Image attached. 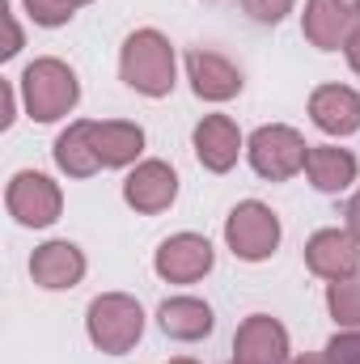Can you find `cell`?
I'll return each mask as SVG.
<instances>
[{
	"label": "cell",
	"mask_w": 360,
	"mask_h": 364,
	"mask_svg": "<svg viewBox=\"0 0 360 364\" xmlns=\"http://www.w3.org/2000/svg\"><path fill=\"white\" fill-rule=\"evenodd\" d=\"M123 81L144 97H166L174 90V47L166 34L157 30H136L123 43V60H119Z\"/></svg>",
	"instance_id": "obj_1"
},
{
	"label": "cell",
	"mask_w": 360,
	"mask_h": 364,
	"mask_svg": "<svg viewBox=\"0 0 360 364\" xmlns=\"http://www.w3.org/2000/svg\"><path fill=\"white\" fill-rule=\"evenodd\" d=\"M21 97H26L30 119L55 123V119H64L77 106L81 85H77V77H73L68 64H60V60H34L21 73Z\"/></svg>",
	"instance_id": "obj_2"
},
{
	"label": "cell",
	"mask_w": 360,
	"mask_h": 364,
	"mask_svg": "<svg viewBox=\"0 0 360 364\" xmlns=\"http://www.w3.org/2000/svg\"><path fill=\"white\" fill-rule=\"evenodd\" d=\"M85 331H90V339H93L97 352L123 356V352H132V348L140 343V335H144V309H140L132 296H123V292H106V296H97L90 305Z\"/></svg>",
	"instance_id": "obj_3"
},
{
	"label": "cell",
	"mask_w": 360,
	"mask_h": 364,
	"mask_svg": "<svg viewBox=\"0 0 360 364\" xmlns=\"http://www.w3.org/2000/svg\"><path fill=\"white\" fill-rule=\"evenodd\" d=\"M225 242H229V250H233L238 259L263 263V259L275 255V246H280V220H275V212H271L268 203L246 199V203H238V208L229 212V220H225Z\"/></svg>",
	"instance_id": "obj_4"
},
{
	"label": "cell",
	"mask_w": 360,
	"mask_h": 364,
	"mask_svg": "<svg viewBox=\"0 0 360 364\" xmlns=\"http://www.w3.org/2000/svg\"><path fill=\"white\" fill-rule=\"evenodd\" d=\"M246 153H250V166H255V174H259V178L284 182V178H292L297 170H305L309 144H305L292 127L271 123V127H259V132L250 136Z\"/></svg>",
	"instance_id": "obj_5"
},
{
	"label": "cell",
	"mask_w": 360,
	"mask_h": 364,
	"mask_svg": "<svg viewBox=\"0 0 360 364\" xmlns=\"http://www.w3.org/2000/svg\"><path fill=\"white\" fill-rule=\"evenodd\" d=\"M4 203H9V216L17 225H30V229H47L60 220V186L47 178V174H34V170H21L13 174L9 191H4Z\"/></svg>",
	"instance_id": "obj_6"
},
{
	"label": "cell",
	"mask_w": 360,
	"mask_h": 364,
	"mask_svg": "<svg viewBox=\"0 0 360 364\" xmlns=\"http://www.w3.org/2000/svg\"><path fill=\"white\" fill-rule=\"evenodd\" d=\"M360 26V0H305V38L318 51H339Z\"/></svg>",
	"instance_id": "obj_7"
},
{
	"label": "cell",
	"mask_w": 360,
	"mask_h": 364,
	"mask_svg": "<svg viewBox=\"0 0 360 364\" xmlns=\"http://www.w3.org/2000/svg\"><path fill=\"white\" fill-rule=\"evenodd\" d=\"M212 242L208 237H199V233H179V237H170V242H162V250H157V259H153V267L162 279H170V284H195V279H203V275L212 272Z\"/></svg>",
	"instance_id": "obj_8"
},
{
	"label": "cell",
	"mask_w": 360,
	"mask_h": 364,
	"mask_svg": "<svg viewBox=\"0 0 360 364\" xmlns=\"http://www.w3.org/2000/svg\"><path fill=\"white\" fill-rule=\"evenodd\" d=\"M305 263L309 272L322 275V279H348V275L360 272V242L348 233V229H322L309 237L305 246Z\"/></svg>",
	"instance_id": "obj_9"
},
{
	"label": "cell",
	"mask_w": 360,
	"mask_h": 364,
	"mask_svg": "<svg viewBox=\"0 0 360 364\" xmlns=\"http://www.w3.org/2000/svg\"><path fill=\"white\" fill-rule=\"evenodd\" d=\"M233 364H288V331L268 314L246 318L233 339Z\"/></svg>",
	"instance_id": "obj_10"
},
{
	"label": "cell",
	"mask_w": 360,
	"mask_h": 364,
	"mask_svg": "<svg viewBox=\"0 0 360 364\" xmlns=\"http://www.w3.org/2000/svg\"><path fill=\"white\" fill-rule=\"evenodd\" d=\"M174 195H179V174L166 166V161H140L127 182H123V199L136 208V212H144V216H153V212H166L170 203H174Z\"/></svg>",
	"instance_id": "obj_11"
},
{
	"label": "cell",
	"mask_w": 360,
	"mask_h": 364,
	"mask_svg": "<svg viewBox=\"0 0 360 364\" xmlns=\"http://www.w3.org/2000/svg\"><path fill=\"white\" fill-rule=\"evenodd\" d=\"M238 153H242V132L229 114H208L195 127V157L203 161V170L225 174L238 166Z\"/></svg>",
	"instance_id": "obj_12"
},
{
	"label": "cell",
	"mask_w": 360,
	"mask_h": 364,
	"mask_svg": "<svg viewBox=\"0 0 360 364\" xmlns=\"http://www.w3.org/2000/svg\"><path fill=\"white\" fill-rule=\"evenodd\" d=\"M90 127V149L97 157L102 170H119V166H132L140 153H144V132L136 123H119V119H106V123H85Z\"/></svg>",
	"instance_id": "obj_13"
},
{
	"label": "cell",
	"mask_w": 360,
	"mask_h": 364,
	"mask_svg": "<svg viewBox=\"0 0 360 364\" xmlns=\"http://www.w3.org/2000/svg\"><path fill=\"white\" fill-rule=\"evenodd\" d=\"M30 275H34L38 288H51V292H60V288H77L81 275H85V255H81L73 242H47V246L34 250V259H30Z\"/></svg>",
	"instance_id": "obj_14"
},
{
	"label": "cell",
	"mask_w": 360,
	"mask_h": 364,
	"mask_svg": "<svg viewBox=\"0 0 360 364\" xmlns=\"http://www.w3.org/2000/svg\"><path fill=\"white\" fill-rule=\"evenodd\" d=\"M186 73H191V85L203 102H229V97L242 93V73L216 51H191Z\"/></svg>",
	"instance_id": "obj_15"
},
{
	"label": "cell",
	"mask_w": 360,
	"mask_h": 364,
	"mask_svg": "<svg viewBox=\"0 0 360 364\" xmlns=\"http://www.w3.org/2000/svg\"><path fill=\"white\" fill-rule=\"evenodd\" d=\"M309 114L327 136H352L360 132V93L348 85H322L309 97Z\"/></svg>",
	"instance_id": "obj_16"
},
{
	"label": "cell",
	"mask_w": 360,
	"mask_h": 364,
	"mask_svg": "<svg viewBox=\"0 0 360 364\" xmlns=\"http://www.w3.org/2000/svg\"><path fill=\"white\" fill-rule=\"evenodd\" d=\"M157 318H162V331L170 339H182V343H195V339L212 335V309L195 296H170L157 309Z\"/></svg>",
	"instance_id": "obj_17"
},
{
	"label": "cell",
	"mask_w": 360,
	"mask_h": 364,
	"mask_svg": "<svg viewBox=\"0 0 360 364\" xmlns=\"http://www.w3.org/2000/svg\"><path fill=\"white\" fill-rule=\"evenodd\" d=\"M305 174H309V182H314L318 191L335 195V191H348V186L356 182V157H352L348 149H331V144H322V149H309V157H305Z\"/></svg>",
	"instance_id": "obj_18"
},
{
	"label": "cell",
	"mask_w": 360,
	"mask_h": 364,
	"mask_svg": "<svg viewBox=\"0 0 360 364\" xmlns=\"http://www.w3.org/2000/svg\"><path fill=\"white\" fill-rule=\"evenodd\" d=\"M55 166L68 178H90V174L102 170L97 157H93V149H90V127L85 123H73L68 132H60V140H55Z\"/></svg>",
	"instance_id": "obj_19"
},
{
	"label": "cell",
	"mask_w": 360,
	"mask_h": 364,
	"mask_svg": "<svg viewBox=\"0 0 360 364\" xmlns=\"http://www.w3.org/2000/svg\"><path fill=\"white\" fill-rule=\"evenodd\" d=\"M327 309L339 326L348 331H360V272L348 275V279H335L327 288Z\"/></svg>",
	"instance_id": "obj_20"
},
{
	"label": "cell",
	"mask_w": 360,
	"mask_h": 364,
	"mask_svg": "<svg viewBox=\"0 0 360 364\" xmlns=\"http://www.w3.org/2000/svg\"><path fill=\"white\" fill-rule=\"evenodd\" d=\"M90 0H26V9H30V17L38 21V26H64L77 9H85Z\"/></svg>",
	"instance_id": "obj_21"
},
{
	"label": "cell",
	"mask_w": 360,
	"mask_h": 364,
	"mask_svg": "<svg viewBox=\"0 0 360 364\" xmlns=\"http://www.w3.org/2000/svg\"><path fill=\"white\" fill-rule=\"evenodd\" d=\"M327 360L331 364H360V331H344L327 343Z\"/></svg>",
	"instance_id": "obj_22"
},
{
	"label": "cell",
	"mask_w": 360,
	"mask_h": 364,
	"mask_svg": "<svg viewBox=\"0 0 360 364\" xmlns=\"http://www.w3.org/2000/svg\"><path fill=\"white\" fill-rule=\"evenodd\" d=\"M246 4V13L255 17V21H263V26H275V21H284L288 13H292V0H242Z\"/></svg>",
	"instance_id": "obj_23"
},
{
	"label": "cell",
	"mask_w": 360,
	"mask_h": 364,
	"mask_svg": "<svg viewBox=\"0 0 360 364\" xmlns=\"http://www.w3.org/2000/svg\"><path fill=\"white\" fill-rule=\"evenodd\" d=\"M348 233L360 242V195H352V203H348Z\"/></svg>",
	"instance_id": "obj_24"
},
{
	"label": "cell",
	"mask_w": 360,
	"mask_h": 364,
	"mask_svg": "<svg viewBox=\"0 0 360 364\" xmlns=\"http://www.w3.org/2000/svg\"><path fill=\"white\" fill-rule=\"evenodd\" d=\"M344 51H348V64H352V73H360V26H356V34L348 38V47H344Z\"/></svg>",
	"instance_id": "obj_25"
},
{
	"label": "cell",
	"mask_w": 360,
	"mask_h": 364,
	"mask_svg": "<svg viewBox=\"0 0 360 364\" xmlns=\"http://www.w3.org/2000/svg\"><path fill=\"white\" fill-rule=\"evenodd\" d=\"M292 364H331V360H327V356H297Z\"/></svg>",
	"instance_id": "obj_26"
},
{
	"label": "cell",
	"mask_w": 360,
	"mask_h": 364,
	"mask_svg": "<svg viewBox=\"0 0 360 364\" xmlns=\"http://www.w3.org/2000/svg\"><path fill=\"white\" fill-rule=\"evenodd\" d=\"M170 364H195V360H170Z\"/></svg>",
	"instance_id": "obj_27"
}]
</instances>
